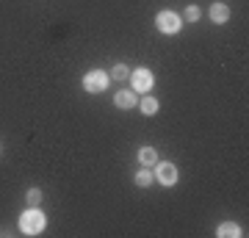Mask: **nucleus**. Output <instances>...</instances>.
Masks as SVG:
<instances>
[{
    "instance_id": "nucleus-1",
    "label": "nucleus",
    "mask_w": 249,
    "mask_h": 238,
    "mask_svg": "<svg viewBox=\"0 0 249 238\" xmlns=\"http://www.w3.org/2000/svg\"><path fill=\"white\" fill-rule=\"evenodd\" d=\"M47 227V216L39 208H28V211H22V216H19V230L25 233V236H39L42 230Z\"/></svg>"
},
{
    "instance_id": "nucleus-2",
    "label": "nucleus",
    "mask_w": 249,
    "mask_h": 238,
    "mask_svg": "<svg viewBox=\"0 0 249 238\" xmlns=\"http://www.w3.org/2000/svg\"><path fill=\"white\" fill-rule=\"evenodd\" d=\"M130 86H133L136 94H150V89L155 86V75H152L147 67H139V70L130 72Z\"/></svg>"
},
{
    "instance_id": "nucleus-3",
    "label": "nucleus",
    "mask_w": 249,
    "mask_h": 238,
    "mask_svg": "<svg viewBox=\"0 0 249 238\" xmlns=\"http://www.w3.org/2000/svg\"><path fill=\"white\" fill-rule=\"evenodd\" d=\"M155 28H158L160 34H180V28H183V19L175 14V11H160L158 17H155Z\"/></svg>"
},
{
    "instance_id": "nucleus-4",
    "label": "nucleus",
    "mask_w": 249,
    "mask_h": 238,
    "mask_svg": "<svg viewBox=\"0 0 249 238\" xmlns=\"http://www.w3.org/2000/svg\"><path fill=\"white\" fill-rule=\"evenodd\" d=\"M83 89L89 92V94H100V92H106L108 89V72L103 70H91L83 75Z\"/></svg>"
},
{
    "instance_id": "nucleus-5",
    "label": "nucleus",
    "mask_w": 249,
    "mask_h": 238,
    "mask_svg": "<svg viewBox=\"0 0 249 238\" xmlns=\"http://www.w3.org/2000/svg\"><path fill=\"white\" fill-rule=\"evenodd\" d=\"M155 180H158L160 185H175L180 180V172H178V166L175 164H169V161H158L155 164Z\"/></svg>"
},
{
    "instance_id": "nucleus-6",
    "label": "nucleus",
    "mask_w": 249,
    "mask_h": 238,
    "mask_svg": "<svg viewBox=\"0 0 249 238\" xmlns=\"http://www.w3.org/2000/svg\"><path fill=\"white\" fill-rule=\"evenodd\" d=\"M114 106L122 108V111H130V108L139 106V94H136L133 89H122V92L114 94Z\"/></svg>"
},
{
    "instance_id": "nucleus-7",
    "label": "nucleus",
    "mask_w": 249,
    "mask_h": 238,
    "mask_svg": "<svg viewBox=\"0 0 249 238\" xmlns=\"http://www.w3.org/2000/svg\"><path fill=\"white\" fill-rule=\"evenodd\" d=\"M208 14H211V22H216V25H224V22L230 19V9H227L224 3H213V6L208 9Z\"/></svg>"
},
{
    "instance_id": "nucleus-8",
    "label": "nucleus",
    "mask_w": 249,
    "mask_h": 238,
    "mask_svg": "<svg viewBox=\"0 0 249 238\" xmlns=\"http://www.w3.org/2000/svg\"><path fill=\"white\" fill-rule=\"evenodd\" d=\"M139 111H142L144 116H155L160 111V103L152 97V94H144V97L139 100Z\"/></svg>"
},
{
    "instance_id": "nucleus-9",
    "label": "nucleus",
    "mask_w": 249,
    "mask_h": 238,
    "mask_svg": "<svg viewBox=\"0 0 249 238\" xmlns=\"http://www.w3.org/2000/svg\"><path fill=\"white\" fill-rule=\"evenodd\" d=\"M216 236L219 238H241L244 236V230H241L238 224H232V221H222L219 230H216Z\"/></svg>"
},
{
    "instance_id": "nucleus-10",
    "label": "nucleus",
    "mask_w": 249,
    "mask_h": 238,
    "mask_svg": "<svg viewBox=\"0 0 249 238\" xmlns=\"http://www.w3.org/2000/svg\"><path fill=\"white\" fill-rule=\"evenodd\" d=\"M139 161H142V166H155L158 164V152H155V147H142L139 150Z\"/></svg>"
},
{
    "instance_id": "nucleus-11",
    "label": "nucleus",
    "mask_w": 249,
    "mask_h": 238,
    "mask_svg": "<svg viewBox=\"0 0 249 238\" xmlns=\"http://www.w3.org/2000/svg\"><path fill=\"white\" fill-rule=\"evenodd\" d=\"M133 180H136V185H139V188H147V185H152V183H155V172H152L150 166H144L142 172H136V177H133Z\"/></svg>"
},
{
    "instance_id": "nucleus-12",
    "label": "nucleus",
    "mask_w": 249,
    "mask_h": 238,
    "mask_svg": "<svg viewBox=\"0 0 249 238\" xmlns=\"http://www.w3.org/2000/svg\"><path fill=\"white\" fill-rule=\"evenodd\" d=\"M111 78H114V80H127V78H130V70H127V64H114V70H111Z\"/></svg>"
},
{
    "instance_id": "nucleus-13",
    "label": "nucleus",
    "mask_w": 249,
    "mask_h": 238,
    "mask_svg": "<svg viewBox=\"0 0 249 238\" xmlns=\"http://www.w3.org/2000/svg\"><path fill=\"white\" fill-rule=\"evenodd\" d=\"M199 14H202V11H199V6H186L183 19H186V22H196V19H199Z\"/></svg>"
},
{
    "instance_id": "nucleus-14",
    "label": "nucleus",
    "mask_w": 249,
    "mask_h": 238,
    "mask_svg": "<svg viewBox=\"0 0 249 238\" xmlns=\"http://www.w3.org/2000/svg\"><path fill=\"white\" fill-rule=\"evenodd\" d=\"M42 188H28V202L34 205V208H39V205H42Z\"/></svg>"
}]
</instances>
